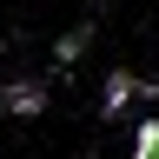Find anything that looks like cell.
Here are the masks:
<instances>
[{
	"instance_id": "obj_1",
	"label": "cell",
	"mask_w": 159,
	"mask_h": 159,
	"mask_svg": "<svg viewBox=\"0 0 159 159\" xmlns=\"http://www.w3.org/2000/svg\"><path fill=\"white\" fill-rule=\"evenodd\" d=\"M0 106L20 113V119H33L40 106H47V86H40V80H7V86H0Z\"/></svg>"
},
{
	"instance_id": "obj_2",
	"label": "cell",
	"mask_w": 159,
	"mask_h": 159,
	"mask_svg": "<svg viewBox=\"0 0 159 159\" xmlns=\"http://www.w3.org/2000/svg\"><path fill=\"white\" fill-rule=\"evenodd\" d=\"M133 99H139V80H133V73H106V93H99V113H106V119H119V113L133 106Z\"/></svg>"
},
{
	"instance_id": "obj_3",
	"label": "cell",
	"mask_w": 159,
	"mask_h": 159,
	"mask_svg": "<svg viewBox=\"0 0 159 159\" xmlns=\"http://www.w3.org/2000/svg\"><path fill=\"white\" fill-rule=\"evenodd\" d=\"M133 159H159V119H139L133 126Z\"/></svg>"
},
{
	"instance_id": "obj_4",
	"label": "cell",
	"mask_w": 159,
	"mask_h": 159,
	"mask_svg": "<svg viewBox=\"0 0 159 159\" xmlns=\"http://www.w3.org/2000/svg\"><path fill=\"white\" fill-rule=\"evenodd\" d=\"M80 53H86V27H73L66 40H60V53H53V60H60V66H73V60H80Z\"/></svg>"
}]
</instances>
